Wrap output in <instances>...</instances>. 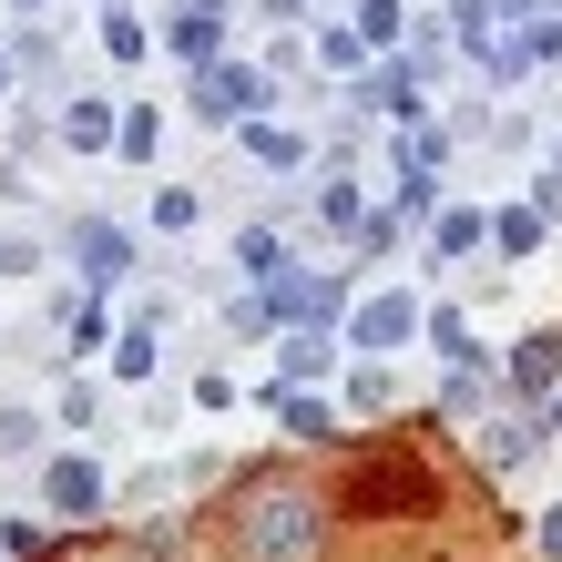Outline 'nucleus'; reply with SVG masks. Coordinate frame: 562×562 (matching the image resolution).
<instances>
[{
  "label": "nucleus",
  "mask_w": 562,
  "mask_h": 562,
  "mask_svg": "<svg viewBox=\"0 0 562 562\" xmlns=\"http://www.w3.org/2000/svg\"><path fill=\"white\" fill-rule=\"evenodd\" d=\"M164 52H175L184 72L225 61V11H205V0H175V21H164Z\"/></svg>",
  "instance_id": "8"
},
{
  "label": "nucleus",
  "mask_w": 562,
  "mask_h": 562,
  "mask_svg": "<svg viewBox=\"0 0 562 562\" xmlns=\"http://www.w3.org/2000/svg\"><path fill=\"white\" fill-rule=\"evenodd\" d=\"M0 277H42V236H0Z\"/></svg>",
  "instance_id": "31"
},
{
  "label": "nucleus",
  "mask_w": 562,
  "mask_h": 562,
  "mask_svg": "<svg viewBox=\"0 0 562 562\" xmlns=\"http://www.w3.org/2000/svg\"><path fill=\"white\" fill-rule=\"evenodd\" d=\"M61 419L92 429V419H103V389H82V379H72V389H61Z\"/></svg>",
  "instance_id": "32"
},
{
  "label": "nucleus",
  "mask_w": 562,
  "mask_h": 562,
  "mask_svg": "<svg viewBox=\"0 0 562 562\" xmlns=\"http://www.w3.org/2000/svg\"><path fill=\"white\" fill-rule=\"evenodd\" d=\"M205 11H225V0H205Z\"/></svg>",
  "instance_id": "37"
},
{
  "label": "nucleus",
  "mask_w": 562,
  "mask_h": 562,
  "mask_svg": "<svg viewBox=\"0 0 562 562\" xmlns=\"http://www.w3.org/2000/svg\"><path fill=\"white\" fill-rule=\"evenodd\" d=\"M11 11H52V0H11Z\"/></svg>",
  "instance_id": "36"
},
{
  "label": "nucleus",
  "mask_w": 562,
  "mask_h": 562,
  "mask_svg": "<svg viewBox=\"0 0 562 562\" xmlns=\"http://www.w3.org/2000/svg\"><path fill=\"white\" fill-rule=\"evenodd\" d=\"M144 52H154V31L123 11V0H103V61H144Z\"/></svg>",
  "instance_id": "23"
},
{
  "label": "nucleus",
  "mask_w": 562,
  "mask_h": 562,
  "mask_svg": "<svg viewBox=\"0 0 562 562\" xmlns=\"http://www.w3.org/2000/svg\"><path fill=\"white\" fill-rule=\"evenodd\" d=\"M450 52H471V61H491V52H502V11H491V0H450Z\"/></svg>",
  "instance_id": "18"
},
{
  "label": "nucleus",
  "mask_w": 562,
  "mask_h": 562,
  "mask_svg": "<svg viewBox=\"0 0 562 562\" xmlns=\"http://www.w3.org/2000/svg\"><path fill=\"white\" fill-rule=\"evenodd\" d=\"M348 21L369 31V52H400V42H409V11H400V0H358Z\"/></svg>",
  "instance_id": "25"
},
{
  "label": "nucleus",
  "mask_w": 562,
  "mask_h": 562,
  "mask_svg": "<svg viewBox=\"0 0 562 562\" xmlns=\"http://www.w3.org/2000/svg\"><path fill=\"white\" fill-rule=\"evenodd\" d=\"M552 389H562V338H552V327H532V338H521L512 348V400H552Z\"/></svg>",
  "instance_id": "10"
},
{
  "label": "nucleus",
  "mask_w": 562,
  "mask_h": 562,
  "mask_svg": "<svg viewBox=\"0 0 562 562\" xmlns=\"http://www.w3.org/2000/svg\"><path fill=\"white\" fill-rule=\"evenodd\" d=\"M42 409H21V400H0V460H42Z\"/></svg>",
  "instance_id": "21"
},
{
  "label": "nucleus",
  "mask_w": 562,
  "mask_h": 562,
  "mask_svg": "<svg viewBox=\"0 0 562 562\" xmlns=\"http://www.w3.org/2000/svg\"><path fill=\"white\" fill-rule=\"evenodd\" d=\"M532 440H552V429H542L532 400H521V409H502V419L481 429V460H491V471H521V460H532Z\"/></svg>",
  "instance_id": "11"
},
{
  "label": "nucleus",
  "mask_w": 562,
  "mask_h": 562,
  "mask_svg": "<svg viewBox=\"0 0 562 562\" xmlns=\"http://www.w3.org/2000/svg\"><path fill=\"white\" fill-rule=\"evenodd\" d=\"M103 369H113L123 389H144V379H154V317H134V327H123V338H113V358H103Z\"/></svg>",
  "instance_id": "20"
},
{
  "label": "nucleus",
  "mask_w": 562,
  "mask_h": 562,
  "mask_svg": "<svg viewBox=\"0 0 562 562\" xmlns=\"http://www.w3.org/2000/svg\"><path fill=\"white\" fill-rule=\"evenodd\" d=\"M542 225H552L542 205H502V215H491V246H502V256H532V246H542Z\"/></svg>",
  "instance_id": "22"
},
{
  "label": "nucleus",
  "mask_w": 562,
  "mask_h": 562,
  "mask_svg": "<svg viewBox=\"0 0 562 562\" xmlns=\"http://www.w3.org/2000/svg\"><path fill=\"white\" fill-rule=\"evenodd\" d=\"M542 429H562V389H552V400H542Z\"/></svg>",
  "instance_id": "34"
},
{
  "label": "nucleus",
  "mask_w": 562,
  "mask_h": 562,
  "mask_svg": "<svg viewBox=\"0 0 562 562\" xmlns=\"http://www.w3.org/2000/svg\"><path fill=\"white\" fill-rule=\"evenodd\" d=\"M307 61H317V72H338V82H358V72H369V61H379V52H369V31H358V21H327Z\"/></svg>",
  "instance_id": "16"
},
{
  "label": "nucleus",
  "mask_w": 562,
  "mask_h": 562,
  "mask_svg": "<svg viewBox=\"0 0 562 562\" xmlns=\"http://www.w3.org/2000/svg\"><path fill=\"white\" fill-rule=\"evenodd\" d=\"M154 144H164V113L134 103V113H123V134H113V154H123V164H154Z\"/></svg>",
  "instance_id": "27"
},
{
  "label": "nucleus",
  "mask_w": 562,
  "mask_h": 562,
  "mask_svg": "<svg viewBox=\"0 0 562 562\" xmlns=\"http://www.w3.org/2000/svg\"><path fill=\"white\" fill-rule=\"evenodd\" d=\"M440 358H481V338H471V317H450V307H429V327H419Z\"/></svg>",
  "instance_id": "29"
},
{
  "label": "nucleus",
  "mask_w": 562,
  "mask_h": 562,
  "mask_svg": "<svg viewBox=\"0 0 562 562\" xmlns=\"http://www.w3.org/2000/svg\"><path fill=\"white\" fill-rule=\"evenodd\" d=\"M481 246H491L481 205H440V215H429V256H440V267H460V256H481Z\"/></svg>",
  "instance_id": "12"
},
{
  "label": "nucleus",
  "mask_w": 562,
  "mask_h": 562,
  "mask_svg": "<svg viewBox=\"0 0 562 562\" xmlns=\"http://www.w3.org/2000/svg\"><path fill=\"white\" fill-rule=\"evenodd\" d=\"M389 400H400V379H389L379 358H369V369H348V409H389Z\"/></svg>",
  "instance_id": "30"
},
{
  "label": "nucleus",
  "mask_w": 562,
  "mask_h": 562,
  "mask_svg": "<svg viewBox=\"0 0 562 562\" xmlns=\"http://www.w3.org/2000/svg\"><path fill=\"white\" fill-rule=\"evenodd\" d=\"M42 502L61 512V521H92L113 502V481H103V460H82V450H52L42 460Z\"/></svg>",
  "instance_id": "6"
},
{
  "label": "nucleus",
  "mask_w": 562,
  "mask_h": 562,
  "mask_svg": "<svg viewBox=\"0 0 562 562\" xmlns=\"http://www.w3.org/2000/svg\"><path fill=\"white\" fill-rule=\"evenodd\" d=\"M267 409L286 419V440H327V429H338V409H327L317 389H296V379H277V389H267Z\"/></svg>",
  "instance_id": "15"
},
{
  "label": "nucleus",
  "mask_w": 562,
  "mask_h": 562,
  "mask_svg": "<svg viewBox=\"0 0 562 562\" xmlns=\"http://www.w3.org/2000/svg\"><path fill=\"white\" fill-rule=\"evenodd\" d=\"M61 256H72V267H82V286L92 296H113L123 277H134V236H123V225H61Z\"/></svg>",
  "instance_id": "5"
},
{
  "label": "nucleus",
  "mask_w": 562,
  "mask_h": 562,
  "mask_svg": "<svg viewBox=\"0 0 562 562\" xmlns=\"http://www.w3.org/2000/svg\"><path fill=\"white\" fill-rule=\"evenodd\" d=\"M440 205H450V184L429 175V164H400V184H389V215H400V225H429Z\"/></svg>",
  "instance_id": "19"
},
{
  "label": "nucleus",
  "mask_w": 562,
  "mask_h": 562,
  "mask_svg": "<svg viewBox=\"0 0 562 562\" xmlns=\"http://www.w3.org/2000/svg\"><path fill=\"white\" fill-rule=\"evenodd\" d=\"M532 542H542V562H562V502H552V512L532 521Z\"/></svg>",
  "instance_id": "33"
},
{
  "label": "nucleus",
  "mask_w": 562,
  "mask_h": 562,
  "mask_svg": "<svg viewBox=\"0 0 562 562\" xmlns=\"http://www.w3.org/2000/svg\"><path fill=\"white\" fill-rule=\"evenodd\" d=\"M11 61H21V72H52V21H42V11H21V31H11Z\"/></svg>",
  "instance_id": "28"
},
{
  "label": "nucleus",
  "mask_w": 562,
  "mask_h": 562,
  "mask_svg": "<svg viewBox=\"0 0 562 562\" xmlns=\"http://www.w3.org/2000/svg\"><path fill=\"white\" fill-rule=\"evenodd\" d=\"M369 215H379V205H369V184H358V175H327V184H317V225H327V236H358Z\"/></svg>",
  "instance_id": "17"
},
{
  "label": "nucleus",
  "mask_w": 562,
  "mask_h": 562,
  "mask_svg": "<svg viewBox=\"0 0 562 562\" xmlns=\"http://www.w3.org/2000/svg\"><path fill=\"white\" fill-rule=\"evenodd\" d=\"M236 267H246L256 286H267V277H286V236H267V225H246V236H236Z\"/></svg>",
  "instance_id": "26"
},
{
  "label": "nucleus",
  "mask_w": 562,
  "mask_h": 562,
  "mask_svg": "<svg viewBox=\"0 0 562 562\" xmlns=\"http://www.w3.org/2000/svg\"><path fill=\"white\" fill-rule=\"evenodd\" d=\"M419 327H429V307H419L409 286H379V296H358V307H348V338L369 348V358H389V348H409Z\"/></svg>",
  "instance_id": "4"
},
{
  "label": "nucleus",
  "mask_w": 562,
  "mask_h": 562,
  "mask_svg": "<svg viewBox=\"0 0 562 562\" xmlns=\"http://www.w3.org/2000/svg\"><path fill=\"white\" fill-rule=\"evenodd\" d=\"M11 72H21V61H11V52H0V92H11Z\"/></svg>",
  "instance_id": "35"
},
{
  "label": "nucleus",
  "mask_w": 562,
  "mask_h": 562,
  "mask_svg": "<svg viewBox=\"0 0 562 562\" xmlns=\"http://www.w3.org/2000/svg\"><path fill=\"white\" fill-rule=\"evenodd\" d=\"M61 154H113V134H123V113L103 103V92H72V103H61Z\"/></svg>",
  "instance_id": "9"
},
{
  "label": "nucleus",
  "mask_w": 562,
  "mask_h": 562,
  "mask_svg": "<svg viewBox=\"0 0 562 562\" xmlns=\"http://www.w3.org/2000/svg\"><path fill=\"white\" fill-rule=\"evenodd\" d=\"M267 296H277V317H286V327H327V317H348V307H358L348 277H307V267L267 277Z\"/></svg>",
  "instance_id": "7"
},
{
  "label": "nucleus",
  "mask_w": 562,
  "mask_h": 562,
  "mask_svg": "<svg viewBox=\"0 0 562 562\" xmlns=\"http://www.w3.org/2000/svg\"><path fill=\"white\" fill-rule=\"evenodd\" d=\"M236 144H246L256 164H267V175H296V164H307V154H317L307 134H296V123H256V113L236 123Z\"/></svg>",
  "instance_id": "13"
},
{
  "label": "nucleus",
  "mask_w": 562,
  "mask_h": 562,
  "mask_svg": "<svg viewBox=\"0 0 562 562\" xmlns=\"http://www.w3.org/2000/svg\"><path fill=\"white\" fill-rule=\"evenodd\" d=\"M327 369H338V338H327V327H286V348H277V379L317 389Z\"/></svg>",
  "instance_id": "14"
},
{
  "label": "nucleus",
  "mask_w": 562,
  "mask_h": 562,
  "mask_svg": "<svg viewBox=\"0 0 562 562\" xmlns=\"http://www.w3.org/2000/svg\"><path fill=\"white\" fill-rule=\"evenodd\" d=\"M154 225L164 236H194V225H205V194L194 184H154Z\"/></svg>",
  "instance_id": "24"
},
{
  "label": "nucleus",
  "mask_w": 562,
  "mask_h": 562,
  "mask_svg": "<svg viewBox=\"0 0 562 562\" xmlns=\"http://www.w3.org/2000/svg\"><path fill=\"white\" fill-rule=\"evenodd\" d=\"M236 552L246 562H317V502L296 481H256L236 512Z\"/></svg>",
  "instance_id": "1"
},
{
  "label": "nucleus",
  "mask_w": 562,
  "mask_h": 562,
  "mask_svg": "<svg viewBox=\"0 0 562 562\" xmlns=\"http://www.w3.org/2000/svg\"><path fill=\"white\" fill-rule=\"evenodd\" d=\"M348 512H429V471H419V460H400V450H389V460H358V481H348Z\"/></svg>",
  "instance_id": "3"
},
{
  "label": "nucleus",
  "mask_w": 562,
  "mask_h": 562,
  "mask_svg": "<svg viewBox=\"0 0 562 562\" xmlns=\"http://www.w3.org/2000/svg\"><path fill=\"white\" fill-rule=\"evenodd\" d=\"M246 113H267V72H256V61H205V72H194V123H225V134H236Z\"/></svg>",
  "instance_id": "2"
}]
</instances>
